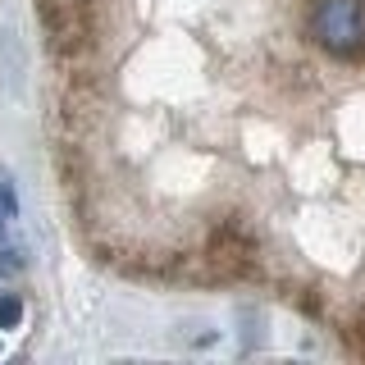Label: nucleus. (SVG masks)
<instances>
[{"label": "nucleus", "mask_w": 365, "mask_h": 365, "mask_svg": "<svg viewBox=\"0 0 365 365\" xmlns=\"http://www.w3.org/2000/svg\"><path fill=\"white\" fill-rule=\"evenodd\" d=\"M311 32L338 60L365 51V0H315L311 9Z\"/></svg>", "instance_id": "nucleus-1"}, {"label": "nucleus", "mask_w": 365, "mask_h": 365, "mask_svg": "<svg viewBox=\"0 0 365 365\" xmlns=\"http://www.w3.org/2000/svg\"><path fill=\"white\" fill-rule=\"evenodd\" d=\"M68 5H78V0H68Z\"/></svg>", "instance_id": "nucleus-5"}, {"label": "nucleus", "mask_w": 365, "mask_h": 365, "mask_svg": "<svg viewBox=\"0 0 365 365\" xmlns=\"http://www.w3.org/2000/svg\"><path fill=\"white\" fill-rule=\"evenodd\" d=\"M14 215H19L14 187H9V178H0V242H5V237H9V228H14Z\"/></svg>", "instance_id": "nucleus-2"}, {"label": "nucleus", "mask_w": 365, "mask_h": 365, "mask_svg": "<svg viewBox=\"0 0 365 365\" xmlns=\"http://www.w3.org/2000/svg\"><path fill=\"white\" fill-rule=\"evenodd\" d=\"M19 274H23V260L14 256V251H0V297H5V292H14Z\"/></svg>", "instance_id": "nucleus-3"}, {"label": "nucleus", "mask_w": 365, "mask_h": 365, "mask_svg": "<svg viewBox=\"0 0 365 365\" xmlns=\"http://www.w3.org/2000/svg\"><path fill=\"white\" fill-rule=\"evenodd\" d=\"M23 319V302H19V292H5L0 297V329H14Z\"/></svg>", "instance_id": "nucleus-4"}]
</instances>
